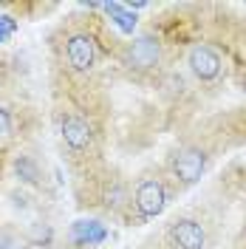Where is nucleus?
Instances as JSON below:
<instances>
[{
  "label": "nucleus",
  "instance_id": "1",
  "mask_svg": "<svg viewBox=\"0 0 246 249\" xmlns=\"http://www.w3.org/2000/svg\"><path fill=\"white\" fill-rule=\"evenodd\" d=\"M187 65H190V71H193L201 82H212V79H218V74H221L224 60H221V54H218L215 48L193 46L190 54H187Z\"/></svg>",
  "mask_w": 246,
  "mask_h": 249
},
{
  "label": "nucleus",
  "instance_id": "2",
  "mask_svg": "<svg viewBox=\"0 0 246 249\" xmlns=\"http://www.w3.org/2000/svg\"><path fill=\"white\" fill-rule=\"evenodd\" d=\"M161 60V48L153 37H139L133 43H127L124 48V62L133 68V71H150L156 68Z\"/></svg>",
  "mask_w": 246,
  "mask_h": 249
},
{
  "label": "nucleus",
  "instance_id": "3",
  "mask_svg": "<svg viewBox=\"0 0 246 249\" xmlns=\"http://www.w3.org/2000/svg\"><path fill=\"white\" fill-rule=\"evenodd\" d=\"M170 241L176 249H204L207 244V232L198 221L193 218H176L170 224Z\"/></svg>",
  "mask_w": 246,
  "mask_h": 249
},
{
  "label": "nucleus",
  "instance_id": "4",
  "mask_svg": "<svg viewBox=\"0 0 246 249\" xmlns=\"http://www.w3.org/2000/svg\"><path fill=\"white\" fill-rule=\"evenodd\" d=\"M204 167H207V156H204V150H198V147H187V150H181V153L173 159V173H176V178L184 181V184L198 181Z\"/></svg>",
  "mask_w": 246,
  "mask_h": 249
},
{
  "label": "nucleus",
  "instance_id": "5",
  "mask_svg": "<svg viewBox=\"0 0 246 249\" xmlns=\"http://www.w3.org/2000/svg\"><path fill=\"white\" fill-rule=\"evenodd\" d=\"M65 57L68 65L74 71H91L93 62H96V46H93V37L88 34H74L65 46Z\"/></svg>",
  "mask_w": 246,
  "mask_h": 249
},
{
  "label": "nucleus",
  "instance_id": "6",
  "mask_svg": "<svg viewBox=\"0 0 246 249\" xmlns=\"http://www.w3.org/2000/svg\"><path fill=\"white\" fill-rule=\"evenodd\" d=\"M136 207L141 215L153 218L158 215L161 210H164V201H167V196H164V187H161V181H156V178H147V181H141V184L136 187Z\"/></svg>",
  "mask_w": 246,
  "mask_h": 249
},
{
  "label": "nucleus",
  "instance_id": "7",
  "mask_svg": "<svg viewBox=\"0 0 246 249\" xmlns=\"http://www.w3.org/2000/svg\"><path fill=\"white\" fill-rule=\"evenodd\" d=\"M62 139H65V144L74 153L88 150V144H91V124L85 122V119H79V116H68L62 122Z\"/></svg>",
  "mask_w": 246,
  "mask_h": 249
},
{
  "label": "nucleus",
  "instance_id": "8",
  "mask_svg": "<svg viewBox=\"0 0 246 249\" xmlns=\"http://www.w3.org/2000/svg\"><path fill=\"white\" fill-rule=\"evenodd\" d=\"M15 170L26 184H37V181H40V167H37V161H34L31 156H17Z\"/></svg>",
  "mask_w": 246,
  "mask_h": 249
},
{
  "label": "nucleus",
  "instance_id": "9",
  "mask_svg": "<svg viewBox=\"0 0 246 249\" xmlns=\"http://www.w3.org/2000/svg\"><path fill=\"white\" fill-rule=\"evenodd\" d=\"M0 249H26V244H23L17 235L6 232V230H0Z\"/></svg>",
  "mask_w": 246,
  "mask_h": 249
},
{
  "label": "nucleus",
  "instance_id": "10",
  "mask_svg": "<svg viewBox=\"0 0 246 249\" xmlns=\"http://www.w3.org/2000/svg\"><path fill=\"white\" fill-rule=\"evenodd\" d=\"M9 133H12V116L6 108H0V136H9Z\"/></svg>",
  "mask_w": 246,
  "mask_h": 249
},
{
  "label": "nucleus",
  "instance_id": "11",
  "mask_svg": "<svg viewBox=\"0 0 246 249\" xmlns=\"http://www.w3.org/2000/svg\"><path fill=\"white\" fill-rule=\"evenodd\" d=\"M164 85H167L170 91H184V77H181V74H170Z\"/></svg>",
  "mask_w": 246,
  "mask_h": 249
}]
</instances>
